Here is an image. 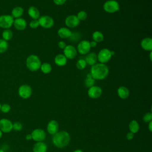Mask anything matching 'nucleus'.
<instances>
[{
	"mask_svg": "<svg viewBox=\"0 0 152 152\" xmlns=\"http://www.w3.org/2000/svg\"><path fill=\"white\" fill-rule=\"evenodd\" d=\"M109 72V68L106 64L99 63L91 66L90 74L94 80H102L107 77Z\"/></svg>",
	"mask_w": 152,
	"mask_h": 152,
	"instance_id": "nucleus-1",
	"label": "nucleus"
},
{
	"mask_svg": "<svg viewBox=\"0 0 152 152\" xmlns=\"http://www.w3.org/2000/svg\"><path fill=\"white\" fill-rule=\"evenodd\" d=\"M70 135L69 133L65 131L57 132L53 135L52 142L53 145L58 148H64L66 147L70 142Z\"/></svg>",
	"mask_w": 152,
	"mask_h": 152,
	"instance_id": "nucleus-2",
	"label": "nucleus"
},
{
	"mask_svg": "<svg viewBox=\"0 0 152 152\" xmlns=\"http://www.w3.org/2000/svg\"><path fill=\"white\" fill-rule=\"evenodd\" d=\"M26 64L27 68L33 72L38 71L42 64L40 58L34 54L30 55L27 58Z\"/></svg>",
	"mask_w": 152,
	"mask_h": 152,
	"instance_id": "nucleus-3",
	"label": "nucleus"
},
{
	"mask_svg": "<svg viewBox=\"0 0 152 152\" xmlns=\"http://www.w3.org/2000/svg\"><path fill=\"white\" fill-rule=\"evenodd\" d=\"M114 54V51L110 50L109 49L107 48H103L101 49L97 55V60L100 62V63L105 64L110 60Z\"/></svg>",
	"mask_w": 152,
	"mask_h": 152,
	"instance_id": "nucleus-4",
	"label": "nucleus"
},
{
	"mask_svg": "<svg viewBox=\"0 0 152 152\" xmlns=\"http://www.w3.org/2000/svg\"><path fill=\"white\" fill-rule=\"evenodd\" d=\"M103 8L107 13H114L119 11V4L115 0H108L104 3Z\"/></svg>",
	"mask_w": 152,
	"mask_h": 152,
	"instance_id": "nucleus-5",
	"label": "nucleus"
},
{
	"mask_svg": "<svg viewBox=\"0 0 152 152\" xmlns=\"http://www.w3.org/2000/svg\"><path fill=\"white\" fill-rule=\"evenodd\" d=\"M18 93L21 98L23 99H28L32 94L31 87L28 84H23L19 87Z\"/></svg>",
	"mask_w": 152,
	"mask_h": 152,
	"instance_id": "nucleus-6",
	"label": "nucleus"
},
{
	"mask_svg": "<svg viewBox=\"0 0 152 152\" xmlns=\"http://www.w3.org/2000/svg\"><path fill=\"white\" fill-rule=\"evenodd\" d=\"M14 18L11 15H2L0 16V27L8 29L13 25Z\"/></svg>",
	"mask_w": 152,
	"mask_h": 152,
	"instance_id": "nucleus-7",
	"label": "nucleus"
},
{
	"mask_svg": "<svg viewBox=\"0 0 152 152\" xmlns=\"http://www.w3.org/2000/svg\"><path fill=\"white\" fill-rule=\"evenodd\" d=\"M39 26L45 28H49L54 24L53 19L49 15H42L38 19Z\"/></svg>",
	"mask_w": 152,
	"mask_h": 152,
	"instance_id": "nucleus-8",
	"label": "nucleus"
},
{
	"mask_svg": "<svg viewBox=\"0 0 152 152\" xmlns=\"http://www.w3.org/2000/svg\"><path fill=\"white\" fill-rule=\"evenodd\" d=\"M32 140L36 142L43 141L46 138V132L44 130L40 128L34 129L31 133Z\"/></svg>",
	"mask_w": 152,
	"mask_h": 152,
	"instance_id": "nucleus-9",
	"label": "nucleus"
},
{
	"mask_svg": "<svg viewBox=\"0 0 152 152\" xmlns=\"http://www.w3.org/2000/svg\"><path fill=\"white\" fill-rule=\"evenodd\" d=\"M0 129L3 133H9L12 130V122L8 119H0Z\"/></svg>",
	"mask_w": 152,
	"mask_h": 152,
	"instance_id": "nucleus-10",
	"label": "nucleus"
},
{
	"mask_svg": "<svg viewBox=\"0 0 152 152\" xmlns=\"http://www.w3.org/2000/svg\"><path fill=\"white\" fill-rule=\"evenodd\" d=\"M90 49L91 47L90 45V42L84 40L81 41L78 44L77 50L79 52V53L81 55H86L89 53Z\"/></svg>",
	"mask_w": 152,
	"mask_h": 152,
	"instance_id": "nucleus-11",
	"label": "nucleus"
},
{
	"mask_svg": "<svg viewBox=\"0 0 152 152\" xmlns=\"http://www.w3.org/2000/svg\"><path fill=\"white\" fill-rule=\"evenodd\" d=\"M64 56L69 59H74L77 53V50L76 48L71 45H66V47L64 49Z\"/></svg>",
	"mask_w": 152,
	"mask_h": 152,
	"instance_id": "nucleus-12",
	"label": "nucleus"
},
{
	"mask_svg": "<svg viewBox=\"0 0 152 152\" xmlns=\"http://www.w3.org/2000/svg\"><path fill=\"white\" fill-rule=\"evenodd\" d=\"M87 94L89 97L91 99H97L100 97L102 94V89L97 86H93L88 88Z\"/></svg>",
	"mask_w": 152,
	"mask_h": 152,
	"instance_id": "nucleus-13",
	"label": "nucleus"
},
{
	"mask_svg": "<svg viewBox=\"0 0 152 152\" xmlns=\"http://www.w3.org/2000/svg\"><path fill=\"white\" fill-rule=\"evenodd\" d=\"M80 20L75 15H69L65 20V25L69 28H75L80 24Z\"/></svg>",
	"mask_w": 152,
	"mask_h": 152,
	"instance_id": "nucleus-14",
	"label": "nucleus"
},
{
	"mask_svg": "<svg viewBox=\"0 0 152 152\" xmlns=\"http://www.w3.org/2000/svg\"><path fill=\"white\" fill-rule=\"evenodd\" d=\"M59 129V124L58 122L55 120L50 121L47 125V131L48 132L50 135H54Z\"/></svg>",
	"mask_w": 152,
	"mask_h": 152,
	"instance_id": "nucleus-15",
	"label": "nucleus"
},
{
	"mask_svg": "<svg viewBox=\"0 0 152 152\" xmlns=\"http://www.w3.org/2000/svg\"><path fill=\"white\" fill-rule=\"evenodd\" d=\"M13 25L14 27L18 30H23L27 27V22L23 18H15L14 20Z\"/></svg>",
	"mask_w": 152,
	"mask_h": 152,
	"instance_id": "nucleus-16",
	"label": "nucleus"
},
{
	"mask_svg": "<svg viewBox=\"0 0 152 152\" xmlns=\"http://www.w3.org/2000/svg\"><path fill=\"white\" fill-rule=\"evenodd\" d=\"M48 150V146L45 142L43 141L36 142L33 147V152H46Z\"/></svg>",
	"mask_w": 152,
	"mask_h": 152,
	"instance_id": "nucleus-17",
	"label": "nucleus"
},
{
	"mask_svg": "<svg viewBox=\"0 0 152 152\" xmlns=\"http://www.w3.org/2000/svg\"><path fill=\"white\" fill-rule=\"evenodd\" d=\"M141 48L145 51H151L152 50V39L150 37L144 38L141 42Z\"/></svg>",
	"mask_w": 152,
	"mask_h": 152,
	"instance_id": "nucleus-18",
	"label": "nucleus"
},
{
	"mask_svg": "<svg viewBox=\"0 0 152 152\" xmlns=\"http://www.w3.org/2000/svg\"><path fill=\"white\" fill-rule=\"evenodd\" d=\"M85 61L86 62L87 65H88L92 66V65H94L97 61V54L94 52L88 53L86 56Z\"/></svg>",
	"mask_w": 152,
	"mask_h": 152,
	"instance_id": "nucleus-19",
	"label": "nucleus"
},
{
	"mask_svg": "<svg viewBox=\"0 0 152 152\" xmlns=\"http://www.w3.org/2000/svg\"><path fill=\"white\" fill-rule=\"evenodd\" d=\"M55 64L59 66H65L67 63V58L64 54H58L54 58Z\"/></svg>",
	"mask_w": 152,
	"mask_h": 152,
	"instance_id": "nucleus-20",
	"label": "nucleus"
},
{
	"mask_svg": "<svg viewBox=\"0 0 152 152\" xmlns=\"http://www.w3.org/2000/svg\"><path fill=\"white\" fill-rule=\"evenodd\" d=\"M72 34L71 31L67 27H61L58 30V35L62 39L69 38Z\"/></svg>",
	"mask_w": 152,
	"mask_h": 152,
	"instance_id": "nucleus-21",
	"label": "nucleus"
},
{
	"mask_svg": "<svg viewBox=\"0 0 152 152\" xmlns=\"http://www.w3.org/2000/svg\"><path fill=\"white\" fill-rule=\"evenodd\" d=\"M117 93L118 96L122 99H126L129 95V91L125 86H121L118 88Z\"/></svg>",
	"mask_w": 152,
	"mask_h": 152,
	"instance_id": "nucleus-22",
	"label": "nucleus"
},
{
	"mask_svg": "<svg viewBox=\"0 0 152 152\" xmlns=\"http://www.w3.org/2000/svg\"><path fill=\"white\" fill-rule=\"evenodd\" d=\"M28 14L33 20H38L40 17L39 10L34 6H31L29 7L28 9Z\"/></svg>",
	"mask_w": 152,
	"mask_h": 152,
	"instance_id": "nucleus-23",
	"label": "nucleus"
},
{
	"mask_svg": "<svg viewBox=\"0 0 152 152\" xmlns=\"http://www.w3.org/2000/svg\"><path fill=\"white\" fill-rule=\"evenodd\" d=\"M23 12H24V10L22 7H15L12 10L11 16L15 18H20L23 14Z\"/></svg>",
	"mask_w": 152,
	"mask_h": 152,
	"instance_id": "nucleus-24",
	"label": "nucleus"
},
{
	"mask_svg": "<svg viewBox=\"0 0 152 152\" xmlns=\"http://www.w3.org/2000/svg\"><path fill=\"white\" fill-rule=\"evenodd\" d=\"M129 132L133 134L137 133L140 129V125L138 122L136 120H132L128 125Z\"/></svg>",
	"mask_w": 152,
	"mask_h": 152,
	"instance_id": "nucleus-25",
	"label": "nucleus"
},
{
	"mask_svg": "<svg viewBox=\"0 0 152 152\" xmlns=\"http://www.w3.org/2000/svg\"><path fill=\"white\" fill-rule=\"evenodd\" d=\"M92 39L93 41H95L97 43L101 42L104 39V35L99 31H95L92 34Z\"/></svg>",
	"mask_w": 152,
	"mask_h": 152,
	"instance_id": "nucleus-26",
	"label": "nucleus"
},
{
	"mask_svg": "<svg viewBox=\"0 0 152 152\" xmlns=\"http://www.w3.org/2000/svg\"><path fill=\"white\" fill-rule=\"evenodd\" d=\"M41 71L44 74H49L52 71V68L51 65L48 62H44L41 64L40 68Z\"/></svg>",
	"mask_w": 152,
	"mask_h": 152,
	"instance_id": "nucleus-27",
	"label": "nucleus"
},
{
	"mask_svg": "<svg viewBox=\"0 0 152 152\" xmlns=\"http://www.w3.org/2000/svg\"><path fill=\"white\" fill-rule=\"evenodd\" d=\"M2 39L7 42L8 40H10L12 39L13 36V33L11 30L5 29L3 31L2 33Z\"/></svg>",
	"mask_w": 152,
	"mask_h": 152,
	"instance_id": "nucleus-28",
	"label": "nucleus"
},
{
	"mask_svg": "<svg viewBox=\"0 0 152 152\" xmlns=\"http://www.w3.org/2000/svg\"><path fill=\"white\" fill-rule=\"evenodd\" d=\"M94 80L93 77H91V75H90V74H88L87 75L86 78L84 80V84L85 86L88 87L90 88L91 87H92L93 86H94Z\"/></svg>",
	"mask_w": 152,
	"mask_h": 152,
	"instance_id": "nucleus-29",
	"label": "nucleus"
},
{
	"mask_svg": "<svg viewBox=\"0 0 152 152\" xmlns=\"http://www.w3.org/2000/svg\"><path fill=\"white\" fill-rule=\"evenodd\" d=\"M8 48V43L3 39H0V53L5 52Z\"/></svg>",
	"mask_w": 152,
	"mask_h": 152,
	"instance_id": "nucleus-30",
	"label": "nucleus"
},
{
	"mask_svg": "<svg viewBox=\"0 0 152 152\" xmlns=\"http://www.w3.org/2000/svg\"><path fill=\"white\" fill-rule=\"evenodd\" d=\"M87 66L86 62L84 59H80L76 63V67L80 70L84 69Z\"/></svg>",
	"mask_w": 152,
	"mask_h": 152,
	"instance_id": "nucleus-31",
	"label": "nucleus"
},
{
	"mask_svg": "<svg viewBox=\"0 0 152 152\" xmlns=\"http://www.w3.org/2000/svg\"><path fill=\"white\" fill-rule=\"evenodd\" d=\"M11 106L8 103H4L1 104V110L2 113H7L11 110Z\"/></svg>",
	"mask_w": 152,
	"mask_h": 152,
	"instance_id": "nucleus-32",
	"label": "nucleus"
},
{
	"mask_svg": "<svg viewBox=\"0 0 152 152\" xmlns=\"http://www.w3.org/2000/svg\"><path fill=\"white\" fill-rule=\"evenodd\" d=\"M77 17L80 21H83L87 18V14L85 11H80L78 12Z\"/></svg>",
	"mask_w": 152,
	"mask_h": 152,
	"instance_id": "nucleus-33",
	"label": "nucleus"
},
{
	"mask_svg": "<svg viewBox=\"0 0 152 152\" xmlns=\"http://www.w3.org/2000/svg\"><path fill=\"white\" fill-rule=\"evenodd\" d=\"M142 120L145 123H148L150 121H152V113L151 112L145 113L142 117Z\"/></svg>",
	"mask_w": 152,
	"mask_h": 152,
	"instance_id": "nucleus-34",
	"label": "nucleus"
},
{
	"mask_svg": "<svg viewBox=\"0 0 152 152\" xmlns=\"http://www.w3.org/2000/svg\"><path fill=\"white\" fill-rule=\"evenodd\" d=\"M23 124L20 122H15L12 123V129L16 131H20L23 129Z\"/></svg>",
	"mask_w": 152,
	"mask_h": 152,
	"instance_id": "nucleus-35",
	"label": "nucleus"
},
{
	"mask_svg": "<svg viewBox=\"0 0 152 152\" xmlns=\"http://www.w3.org/2000/svg\"><path fill=\"white\" fill-rule=\"evenodd\" d=\"M29 26L31 28H37L39 26L38 20H33L30 21Z\"/></svg>",
	"mask_w": 152,
	"mask_h": 152,
	"instance_id": "nucleus-36",
	"label": "nucleus"
},
{
	"mask_svg": "<svg viewBox=\"0 0 152 152\" xmlns=\"http://www.w3.org/2000/svg\"><path fill=\"white\" fill-rule=\"evenodd\" d=\"M80 34L78 33H72L71 36L69 37V39L71 40H74V42H77L78 41L80 36Z\"/></svg>",
	"mask_w": 152,
	"mask_h": 152,
	"instance_id": "nucleus-37",
	"label": "nucleus"
},
{
	"mask_svg": "<svg viewBox=\"0 0 152 152\" xmlns=\"http://www.w3.org/2000/svg\"><path fill=\"white\" fill-rule=\"evenodd\" d=\"M53 1L57 5H62L66 2V0H53Z\"/></svg>",
	"mask_w": 152,
	"mask_h": 152,
	"instance_id": "nucleus-38",
	"label": "nucleus"
},
{
	"mask_svg": "<svg viewBox=\"0 0 152 152\" xmlns=\"http://www.w3.org/2000/svg\"><path fill=\"white\" fill-rule=\"evenodd\" d=\"M58 47H59L60 49H64L66 47V43H65V42H64V41H60V42H58Z\"/></svg>",
	"mask_w": 152,
	"mask_h": 152,
	"instance_id": "nucleus-39",
	"label": "nucleus"
},
{
	"mask_svg": "<svg viewBox=\"0 0 152 152\" xmlns=\"http://www.w3.org/2000/svg\"><path fill=\"white\" fill-rule=\"evenodd\" d=\"M134 134L132 133L131 132H128L126 135V138L128 140H132L134 138Z\"/></svg>",
	"mask_w": 152,
	"mask_h": 152,
	"instance_id": "nucleus-40",
	"label": "nucleus"
},
{
	"mask_svg": "<svg viewBox=\"0 0 152 152\" xmlns=\"http://www.w3.org/2000/svg\"><path fill=\"white\" fill-rule=\"evenodd\" d=\"M97 42H96L95 41H91V42H90V47L91 48H94L97 46Z\"/></svg>",
	"mask_w": 152,
	"mask_h": 152,
	"instance_id": "nucleus-41",
	"label": "nucleus"
},
{
	"mask_svg": "<svg viewBox=\"0 0 152 152\" xmlns=\"http://www.w3.org/2000/svg\"><path fill=\"white\" fill-rule=\"evenodd\" d=\"M148 129L150 132L152 131V121H150V122H148Z\"/></svg>",
	"mask_w": 152,
	"mask_h": 152,
	"instance_id": "nucleus-42",
	"label": "nucleus"
},
{
	"mask_svg": "<svg viewBox=\"0 0 152 152\" xmlns=\"http://www.w3.org/2000/svg\"><path fill=\"white\" fill-rule=\"evenodd\" d=\"M26 139L27 140H30L32 139V137H31V134H27L26 136Z\"/></svg>",
	"mask_w": 152,
	"mask_h": 152,
	"instance_id": "nucleus-43",
	"label": "nucleus"
},
{
	"mask_svg": "<svg viewBox=\"0 0 152 152\" xmlns=\"http://www.w3.org/2000/svg\"><path fill=\"white\" fill-rule=\"evenodd\" d=\"M73 152H83V151L80 149H77V150H74Z\"/></svg>",
	"mask_w": 152,
	"mask_h": 152,
	"instance_id": "nucleus-44",
	"label": "nucleus"
},
{
	"mask_svg": "<svg viewBox=\"0 0 152 152\" xmlns=\"http://www.w3.org/2000/svg\"><path fill=\"white\" fill-rule=\"evenodd\" d=\"M2 135H3V132H2L1 131V129H0V139L2 138Z\"/></svg>",
	"mask_w": 152,
	"mask_h": 152,
	"instance_id": "nucleus-45",
	"label": "nucleus"
},
{
	"mask_svg": "<svg viewBox=\"0 0 152 152\" xmlns=\"http://www.w3.org/2000/svg\"><path fill=\"white\" fill-rule=\"evenodd\" d=\"M0 152H5V151L3 150L2 149H0Z\"/></svg>",
	"mask_w": 152,
	"mask_h": 152,
	"instance_id": "nucleus-46",
	"label": "nucleus"
},
{
	"mask_svg": "<svg viewBox=\"0 0 152 152\" xmlns=\"http://www.w3.org/2000/svg\"><path fill=\"white\" fill-rule=\"evenodd\" d=\"M1 104L0 103V110H1Z\"/></svg>",
	"mask_w": 152,
	"mask_h": 152,
	"instance_id": "nucleus-47",
	"label": "nucleus"
}]
</instances>
